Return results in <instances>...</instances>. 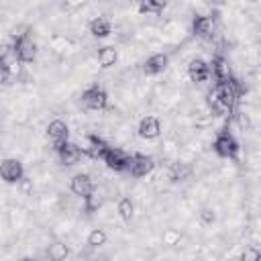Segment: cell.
Returning a JSON list of instances; mask_svg holds the SVG:
<instances>
[{
  "label": "cell",
  "instance_id": "3",
  "mask_svg": "<svg viewBox=\"0 0 261 261\" xmlns=\"http://www.w3.org/2000/svg\"><path fill=\"white\" fill-rule=\"evenodd\" d=\"M104 161H106V165L112 167L114 171H126L128 161H130V155H128L124 149L108 147V151H106V155H104Z\"/></svg>",
  "mask_w": 261,
  "mask_h": 261
},
{
  "label": "cell",
  "instance_id": "19",
  "mask_svg": "<svg viewBox=\"0 0 261 261\" xmlns=\"http://www.w3.org/2000/svg\"><path fill=\"white\" fill-rule=\"evenodd\" d=\"M139 8H141V12H147V14H157L159 10H163V6L155 4V2H141Z\"/></svg>",
  "mask_w": 261,
  "mask_h": 261
},
{
  "label": "cell",
  "instance_id": "11",
  "mask_svg": "<svg viewBox=\"0 0 261 261\" xmlns=\"http://www.w3.org/2000/svg\"><path fill=\"white\" fill-rule=\"evenodd\" d=\"M161 133V124L155 116H143L139 122V135L143 139H157Z\"/></svg>",
  "mask_w": 261,
  "mask_h": 261
},
{
  "label": "cell",
  "instance_id": "4",
  "mask_svg": "<svg viewBox=\"0 0 261 261\" xmlns=\"http://www.w3.org/2000/svg\"><path fill=\"white\" fill-rule=\"evenodd\" d=\"M155 167L153 159L147 157V155H130V161H128V167L126 171L133 175V177H145L147 173H151Z\"/></svg>",
  "mask_w": 261,
  "mask_h": 261
},
{
  "label": "cell",
  "instance_id": "1",
  "mask_svg": "<svg viewBox=\"0 0 261 261\" xmlns=\"http://www.w3.org/2000/svg\"><path fill=\"white\" fill-rule=\"evenodd\" d=\"M24 175V169H22V163L16 161V159H2L0 161V177L8 184H16L20 181Z\"/></svg>",
  "mask_w": 261,
  "mask_h": 261
},
{
  "label": "cell",
  "instance_id": "17",
  "mask_svg": "<svg viewBox=\"0 0 261 261\" xmlns=\"http://www.w3.org/2000/svg\"><path fill=\"white\" fill-rule=\"evenodd\" d=\"M106 243V232L100 230V228H94L90 234H88V245L90 247H102Z\"/></svg>",
  "mask_w": 261,
  "mask_h": 261
},
{
  "label": "cell",
  "instance_id": "7",
  "mask_svg": "<svg viewBox=\"0 0 261 261\" xmlns=\"http://www.w3.org/2000/svg\"><path fill=\"white\" fill-rule=\"evenodd\" d=\"M214 151L220 157H234L237 151H239V145H237V141L230 133H220L214 141Z\"/></svg>",
  "mask_w": 261,
  "mask_h": 261
},
{
  "label": "cell",
  "instance_id": "10",
  "mask_svg": "<svg viewBox=\"0 0 261 261\" xmlns=\"http://www.w3.org/2000/svg\"><path fill=\"white\" fill-rule=\"evenodd\" d=\"M57 155H59V161L63 165H75L80 159H82V151L77 149L75 143H63L59 149H57Z\"/></svg>",
  "mask_w": 261,
  "mask_h": 261
},
{
  "label": "cell",
  "instance_id": "21",
  "mask_svg": "<svg viewBox=\"0 0 261 261\" xmlns=\"http://www.w3.org/2000/svg\"><path fill=\"white\" fill-rule=\"evenodd\" d=\"M177 241H179V234L175 230H165L163 232V243L165 245H175Z\"/></svg>",
  "mask_w": 261,
  "mask_h": 261
},
{
  "label": "cell",
  "instance_id": "13",
  "mask_svg": "<svg viewBox=\"0 0 261 261\" xmlns=\"http://www.w3.org/2000/svg\"><path fill=\"white\" fill-rule=\"evenodd\" d=\"M165 67H167V55L157 53V55H151V57L147 59V63H145V73L155 75V73H161Z\"/></svg>",
  "mask_w": 261,
  "mask_h": 261
},
{
  "label": "cell",
  "instance_id": "12",
  "mask_svg": "<svg viewBox=\"0 0 261 261\" xmlns=\"http://www.w3.org/2000/svg\"><path fill=\"white\" fill-rule=\"evenodd\" d=\"M112 31V22L106 16H96L90 20V33L96 37H106Z\"/></svg>",
  "mask_w": 261,
  "mask_h": 261
},
{
  "label": "cell",
  "instance_id": "8",
  "mask_svg": "<svg viewBox=\"0 0 261 261\" xmlns=\"http://www.w3.org/2000/svg\"><path fill=\"white\" fill-rule=\"evenodd\" d=\"M69 188H71L73 196H77V198H88V196L94 192V181H92V177H90L88 173H75V175L71 177Z\"/></svg>",
  "mask_w": 261,
  "mask_h": 261
},
{
  "label": "cell",
  "instance_id": "2",
  "mask_svg": "<svg viewBox=\"0 0 261 261\" xmlns=\"http://www.w3.org/2000/svg\"><path fill=\"white\" fill-rule=\"evenodd\" d=\"M82 104L86 110H102L106 106V92L98 86H92L82 94Z\"/></svg>",
  "mask_w": 261,
  "mask_h": 261
},
{
  "label": "cell",
  "instance_id": "16",
  "mask_svg": "<svg viewBox=\"0 0 261 261\" xmlns=\"http://www.w3.org/2000/svg\"><path fill=\"white\" fill-rule=\"evenodd\" d=\"M133 202L128 200V198H122L120 202H118V214H120V218L122 220H130L133 218Z\"/></svg>",
  "mask_w": 261,
  "mask_h": 261
},
{
  "label": "cell",
  "instance_id": "14",
  "mask_svg": "<svg viewBox=\"0 0 261 261\" xmlns=\"http://www.w3.org/2000/svg\"><path fill=\"white\" fill-rule=\"evenodd\" d=\"M47 257H49L51 261H63V259L67 257V247H65V243H59V241L51 243V245L47 247Z\"/></svg>",
  "mask_w": 261,
  "mask_h": 261
},
{
  "label": "cell",
  "instance_id": "22",
  "mask_svg": "<svg viewBox=\"0 0 261 261\" xmlns=\"http://www.w3.org/2000/svg\"><path fill=\"white\" fill-rule=\"evenodd\" d=\"M10 80V73H8V67L4 65V61L0 59V84H6Z\"/></svg>",
  "mask_w": 261,
  "mask_h": 261
},
{
  "label": "cell",
  "instance_id": "5",
  "mask_svg": "<svg viewBox=\"0 0 261 261\" xmlns=\"http://www.w3.org/2000/svg\"><path fill=\"white\" fill-rule=\"evenodd\" d=\"M188 75L196 84H206V82L214 80L212 77V71H210V65L204 59H192L190 65H188Z\"/></svg>",
  "mask_w": 261,
  "mask_h": 261
},
{
  "label": "cell",
  "instance_id": "15",
  "mask_svg": "<svg viewBox=\"0 0 261 261\" xmlns=\"http://www.w3.org/2000/svg\"><path fill=\"white\" fill-rule=\"evenodd\" d=\"M116 57H118V53H116L114 47H102V49L98 51V63H100L102 67H110V65H114Z\"/></svg>",
  "mask_w": 261,
  "mask_h": 261
},
{
  "label": "cell",
  "instance_id": "18",
  "mask_svg": "<svg viewBox=\"0 0 261 261\" xmlns=\"http://www.w3.org/2000/svg\"><path fill=\"white\" fill-rule=\"evenodd\" d=\"M234 122L239 124L241 130H249V128H251V118H249V114H245V112H237V114H234Z\"/></svg>",
  "mask_w": 261,
  "mask_h": 261
},
{
  "label": "cell",
  "instance_id": "20",
  "mask_svg": "<svg viewBox=\"0 0 261 261\" xmlns=\"http://www.w3.org/2000/svg\"><path fill=\"white\" fill-rule=\"evenodd\" d=\"M241 261H259V251L255 247H245V251L241 255Z\"/></svg>",
  "mask_w": 261,
  "mask_h": 261
},
{
  "label": "cell",
  "instance_id": "9",
  "mask_svg": "<svg viewBox=\"0 0 261 261\" xmlns=\"http://www.w3.org/2000/svg\"><path fill=\"white\" fill-rule=\"evenodd\" d=\"M67 135H69V130H67V124L63 122V120H51L49 122V126H47V137H49V141L55 145V149H59L63 143H67Z\"/></svg>",
  "mask_w": 261,
  "mask_h": 261
},
{
  "label": "cell",
  "instance_id": "23",
  "mask_svg": "<svg viewBox=\"0 0 261 261\" xmlns=\"http://www.w3.org/2000/svg\"><path fill=\"white\" fill-rule=\"evenodd\" d=\"M202 218H204V222H210V220L214 218V214H212L210 210H204V212H202Z\"/></svg>",
  "mask_w": 261,
  "mask_h": 261
},
{
  "label": "cell",
  "instance_id": "6",
  "mask_svg": "<svg viewBox=\"0 0 261 261\" xmlns=\"http://www.w3.org/2000/svg\"><path fill=\"white\" fill-rule=\"evenodd\" d=\"M14 51H16L18 61H22V63L33 61L35 55H37V43L33 41V37L24 35V37H20V39L14 41Z\"/></svg>",
  "mask_w": 261,
  "mask_h": 261
}]
</instances>
